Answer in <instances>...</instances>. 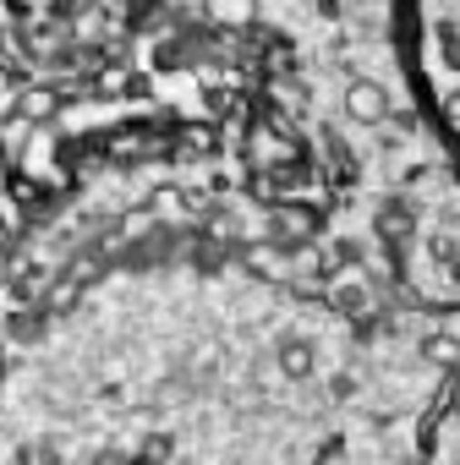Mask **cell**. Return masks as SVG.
Returning a JSON list of instances; mask_svg holds the SVG:
<instances>
[{
  "instance_id": "cell-1",
  "label": "cell",
  "mask_w": 460,
  "mask_h": 465,
  "mask_svg": "<svg viewBox=\"0 0 460 465\" xmlns=\"http://www.w3.org/2000/svg\"><path fill=\"white\" fill-rule=\"evenodd\" d=\"M351 104H362V115H367V121H373V115H384V94H378V88H367V83H362V88H351Z\"/></svg>"
},
{
  "instance_id": "cell-2",
  "label": "cell",
  "mask_w": 460,
  "mask_h": 465,
  "mask_svg": "<svg viewBox=\"0 0 460 465\" xmlns=\"http://www.w3.org/2000/svg\"><path fill=\"white\" fill-rule=\"evenodd\" d=\"M438 45H444V66H449V72H460V28H444V34H438Z\"/></svg>"
},
{
  "instance_id": "cell-3",
  "label": "cell",
  "mask_w": 460,
  "mask_h": 465,
  "mask_svg": "<svg viewBox=\"0 0 460 465\" xmlns=\"http://www.w3.org/2000/svg\"><path fill=\"white\" fill-rule=\"evenodd\" d=\"M449 115H460V94H455V99H449Z\"/></svg>"
}]
</instances>
